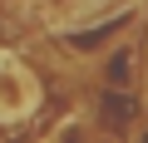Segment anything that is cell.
<instances>
[{"label":"cell","mask_w":148,"mask_h":143,"mask_svg":"<svg viewBox=\"0 0 148 143\" xmlns=\"http://www.w3.org/2000/svg\"><path fill=\"white\" fill-rule=\"evenodd\" d=\"M40 109V79L10 54H0V118H20Z\"/></svg>","instance_id":"cell-1"},{"label":"cell","mask_w":148,"mask_h":143,"mask_svg":"<svg viewBox=\"0 0 148 143\" xmlns=\"http://www.w3.org/2000/svg\"><path fill=\"white\" fill-rule=\"evenodd\" d=\"M104 79H109V84H119V89L133 79V44H123L119 54H109V59H104Z\"/></svg>","instance_id":"cell-2"}]
</instances>
